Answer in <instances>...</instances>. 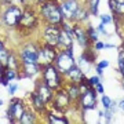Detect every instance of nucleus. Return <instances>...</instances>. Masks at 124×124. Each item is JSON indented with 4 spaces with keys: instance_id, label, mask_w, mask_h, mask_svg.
I'll list each match as a JSON object with an SVG mask.
<instances>
[{
    "instance_id": "nucleus-7",
    "label": "nucleus",
    "mask_w": 124,
    "mask_h": 124,
    "mask_svg": "<svg viewBox=\"0 0 124 124\" xmlns=\"http://www.w3.org/2000/svg\"><path fill=\"white\" fill-rule=\"evenodd\" d=\"M23 105L21 101L18 99H14L11 102V105L8 108V112H7V117H8V121L10 123H14V121H19L21 117L23 115Z\"/></svg>"
},
{
    "instance_id": "nucleus-2",
    "label": "nucleus",
    "mask_w": 124,
    "mask_h": 124,
    "mask_svg": "<svg viewBox=\"0 0 124 124\" xmlns=\"http://www.w3.org/2000/svg\"><path fill=\"white\" fill-rule=\"evenodd\" d=\"M43 77H44V83L48 85L51 90L58 88L59 84H61V79H59V75H58V70L50 63V65H46L44 70H43Z\"/></svg>"
},
{
    "instance_id": "nucleus-4",
    "label": "nucleus",
    "mask_w": 124,
    "mask_h": 124,
    "mask_svg": "<svg viewBox=\"0 0 124 124\" xmlns=\"http://www.w3.org/2000/svg\"><path fill=\"white\" fill-rule=\"evenodd\" d=\"M55 63H57L58 72H61V73H68V72L72 69V66L75 65V59H73V55L68 54L66 51H63V53H61L59 55H57Z\"/></svg>"
},
{
    "instance_id": "nucleus-21",
    "label": "nucleus",
    "mask_w": 124,
    "mask_h": 124,
    "mask_svg": "<svg viewBox=\"0 0 124 124\" xmlns=\"http://www.w3.org/2000/svg\"><path fill=\"white\" fill-rule=\"evenodd\" d=\"M80 94H81V91H80V88L77 87V85H72L70 88H69V98H70V99L79 98Z\"/></svg>"
},
{
    "instance_id": "nucleus-20",
    "label": "nucleus",
    "mask_w": 124,
    "mask_h": 124,
    "mask_svg": "<svg viewBox=\"0 0 124 124\" xmlns=\"http://www.w3.org/2000/svg\"><path fill=\"white\" fill-rule=\"evenodd\" d=\"M33 121H35V116L32 115L31 112H23L22 117L19 120V123L22 124H29V123H33Z\"/></svg>"
},
{
    "instance_id": "nucleus-1",
    "label": "nucleus",
    "mask_w": 124,
    "mask_h": 124,
    "mask_svg": "<svg viewBox=\"0 0 124 124\" xmlns=\"http://www.w3.org/2000/svg\"><path fill=\"white\" fill-rule=\"evenodd\" d=\"M41 14L46 18V21L51 25H57V23H62V13L61 8L57 3L54 1H46L41 6Z\"/></svg>"
},
{
    "instance_id": "nucleus-36",
    "label": "nucleus",
    "mask_w": 124,
    "mask_h": 124,
    "mask_svg": "<svg viewBox=\"0 0 124 124\" xmlns=\"http://www.w3.org/2000/svg\"><path fill=\"white\" fill-rule=\"evenodd\" d=\"M119 69L121 72V75L124 76V62H119Z\"/></svg>"
},
{
    "instance_id": "nucleus-33",
    "label": "nucleus",
    "mask_w": 124,
    "mask_h": 124,
    "mask_svg": "<svg viewBox=\"0 0 124 124\" xmlns=\"http://www.w3.org/2000/svg\"><path fill=\"white\" fill-rule=\"evenodd\" d=\"M98 66H99V68H102V69H103V68L109 66V62H108V61H101V62H99V63H98Z\"/></svg>"
},
{
    "instance_id": "nucleus-38",
    "label": "nucleus",
    "mask_w": 124,
    "mask_h": 124,
    "mask_svg": "<svg viewBox=\"0 0 124 124\" xmlns=\"http://www.w3.org/2000/svg\"><path fill=\"white\" fill-rule=\"evenodd\" d=\"M3 75H4V70H3V68H1V65H0V79H1Z\"/></svg>"
},
{
    "instance_id": "nucleus-12",
    "label": "nucleus",
    "mask_w": 124,
    "mask_h": 124,
    "mask_svg": "<svg viewBox=\"0 0 124 124\" xmlns=\"http://www.w3.org/2000/svg\"><path fill=\"white\" fill-rule=\"evenodd\" d=\"M69 94H66L65 91H58L57 97H55V106L59 108V109H63V108L68 106L69 103Z\"/></svg>"
},
{
    "instance_id": "nucleus-31",
    "label": "nucleus",
    "mask_w": 124,
    "mask_h": 124,
    "mask_svg": "<svg viewBox=\"0 0 124 124\" xmlns=\"http://www.w3.org/2000/svg\"><path fill=\"white\" fill-rule=\"evenodd\" d=\"M95 90H97L98 94H103V87H102L101 83H97V84H95Z\"/></svg>"
},
{
    "instance_id": "nucleus-22",
    "label": "nucleus",
    "mask_w": 124,
    "mask_h": 124,
    "mask_svg": "<svg viewBox=\"0 0 124 124\" xmlns=\"http://www.w3.org/2000/svg\"><path fill=\"white\" fill-rule=\"evenodd\" d=\"M98 3H99V0H88L90 13L93 14V15H97L98 14Z\"/></svg>"
},
{
    "instance_id": "nucleus-16",
    "label": "nucleus",
    "mask_w": 124,
    "mask_h": 124,
    "mask_svg": "<svg viewBox=\"0 0 124 124\" xmlns=\"http://www.w3.org/2000/svg\"><path fill=\"white\" fill-rule=\"evenodd\" d=\"M66 75H69V77H70L73 81H76V83H79L80 80L83 79V70H81L79 66H76V65L72 66V69L68 72Z\"/></svg>"
},
{
    "instance_id": "nucleus-24",
    "label": "nucleus",
    "mask_w": 124,
    "mask_h": 124,
    "mask_svg": "<svg viewBox=\"0 0 124 124\" xmlns=\"http://www.w3.org/2000/svg\"><path fill=\"white\" fill-rule=\"evenodd\" d=\"M87 36H88L91 40H94V41H97L98 40V32L95 31L94 28H91V26H90L88 31H87Z\"/></svg>"
},
{
    "instance_id": "nucleus-39",
    "label": "nucleus",
    "mask_w": 124,
    "mask_h": 124,
    "mask_svg": "<svg viewBox=\"0 0 124 124\" xmlns=\"http://www.w3.org/2000/svg\"><path fill=\"white\" fill-rule=\"evenodd\" d=\"M120 108L124 110V99H123V101H120Z\"/></svg>"
},
{
    "instance_id": "nucleus-8",
    "label": "nucleus",
    "mask_w": 124,
    "mask_h": 124,
    "mask_svg": "<svg viewBox=\"0 0 124 124\" xmlns=\"http://www.w3.org/2000/svg\"><path fill=\"white\" fill-rule=\"evenodd\" d=\"M57 54L54 51L53 46H46L44 48L39 50V58H37V63H40V66H46L50 65L53 61H55Z\"/></svg>"
},
{
    "instance_id": "nucleus-35",
    "label": "nucleus",
    "mask_w": 124,
    "mask_h": 124,
    "mask_svg": "<svg viewBox=\"0 0 124 124\" xmlns=\"http://www.w3.org/2000/svg\"><path fill=\"white\" fill-rule=\"evenodd\" d=\"M17 88H18V84H11L10 85V94H14Z\"/></svg>"
},
{
    "instance_id": "nucleus-25",
    "label": "nucleus",
    "mask_w": 124,
    "mask_h": 124,
    "mask_svg": "<svg viewBox=\"0 0 124 124\" xmlns=\"http://www.w3.org/2000/svg\"><path fill=\"white\" fill-rule=\"evenodd\" d=\"M87 11L85 10H77V14H76V18L75 19H79V21H83V19H87Z\"/></svg>"
},
{
    "instance_id": "nucleus-23",
    "label": "nucleus",
    "mask_w": 124,
    "mask_h": 124,
    "mask_svg": "<svg viewBox=\"0 0 124 124\" xmlns=\"http://www.w3.org/2000/svg\"><path fill=\"white\" fill-rule=\"evenodd\" d=\"M48 121L50 123H69L68 119H65V117H55L54 115L48 116Z\"/></svg>"
},
{
    "instance_id": "nucleus-40",
    "label": "nucleus",
    "mask_w": 124,
    "mask_h": 124,
    "mask_svg": "<svg viewBox=\"0 0 124 124\" xmlns=\"http://www.w3.org/2000/svg\"><path fill=\"white\" fill-rule=\"evenodd\" d=\"M105 47H106V48H113L115 46H113V44H105Z\"/></svg>"
},
{
    "instance_id": "nucleus-18",
    "label": "nucleus",
    "mask_w": 124,
    "mask_h": 124,
    "mask_svg": "<svg viewBox=\"0 0 124 124\" xmlns=\"http://www.w3.org/2000/svg\"><path fill=\"white\" fill-rule=\"evenodd\" d=\"M23 68H25V75L33 76L39 70V63H23Z\"/></svg>"
},
{
    "instance_id": "nucleus-37",
    "label": "nucleus",
    "mask_w": 124,
    "mask_h": 124,
    "mask_svg": "<svg viewBox=\"0 0 124 124\" xmlns=\"http://www.w3.org/2000/svg\"><path fill=\"white\" fill-rule=\"evenodd\" d=\"M97 72H98V75H99V76H102V68L97 66Z\"/></svg>"
},
{
    "instance_id": "nucleus-27",
    "label": "nucleus",
    "mask_w": 124,
    "mask_h": 124,
    "mask_svg": "<svg viewBox=\"0 0 124 124\" xmlns=\"http://www.w3.org/2000/svg\"><path fill=\"white\" fill-rule=\"evenodd\" d=\"M102 105H103V108H105V109H110V106H112L110 98L106 97V95H102Z\"/></svg>"
},
{
    "instance_id": "nucleus-28",
    "label": "nucleus",
    "mask_w": 124,
    "mask_h": 124,
    "mask_svg": "<svg viewBox=\"0 0 124 124\" xmlns=\"http://www.w3.org/2000/svg\"><path fill=\"white\" fill-rule=\"evenodd\" d=\"M81 58H83L84 61H87V62H94V59H95V57H94L91 53H88V51L83 54V55H81Z\"/></svg>"
},
{
    "instance_id": "nucleus-30",
    "label": "nucleus",
    "mask_w": 124,
    "mask_h": 124,
    "mask_svg": "<svg viewBox=\"0 0 124 124\" xmlns=\"http://www.w3.org/2000/svg\"><path fill=\"white\" fill-rule=\"evenodd\" d=\"M101 19H102V23L112 22V17H110V15H101Z\"/></svg>"
},
{
    "instance_id": "nucleus-44",
    "label": "nucleus",
    "mask_w": 124,
    "mask_h": 124,
    "mask_svg": "<svg viewBox=\"0 0 124 124\" xmlns=\"http://www.w3.org/2000/svg\"><path fill=\"white\" fill-rule=\"evenodd\" d=\"M123 88H124V83H123Z\"/></svg>"
},
{
    "instance_id": "nucleus-11",
    "label": "nucleus",
    "mask_w": 124,
    "mask_h": 124,
    "mask_svg": "<svg viewBox=\"0 0 124 124\" xmlns=\"http://www.w3.org/2000/svg\"><path fill=\"white\" fill-rule=\"evenodd\" d=\"M72 43H73V36H72L68 31H65V29L59 31V35H58V44H61L62 47L68 48V47L72 46Z\"/></svg>"
},
{
    "instance_id": "nucleus-43",
    "label": "nucleus",
    "mask_w": 124,
    "mask_h": 124,
    "mask_svg": "<svg viewBox=\"0 0 124 124\" xmlns=\"http://www.w3.org/2000/svg\"><path fill=\"white\" fill-rule=\"evenodd\" d=\"M36 1H41V0H36Z\"/></svg>"
},
{
    "instance_id": "nucleus-5",
    "label": "nucleus",
    "mask_w": 124,
    "mask_h": 124,
    "mask_svg": "<svg viewBox=\"0 0 124 124\" xmlns=\"http://www.w3.org/2000/svg\"><path fill=\"white\" fill-rule=\"evenodd\" d=\"M80 105L85 110L87 109H94L97 106V95H95V91L91 87L81 91V94H80Z\"/></svg>"
},
{
    "instance_id": "nucleus-3",
    "label": "nucleus",
    "mask_w": 124,
    "mask_h": 124,
    "mask_svg": "<svg viewBox=\"0 0 124 124\" xmlns=\"http://www.w3.org/2000/svg\"><path fill=\"white\" fill-rule=\"evenodd\" d=\"M21 17H22L21 8L15 7V6H11L3 14V21H4V23L7 26H15V25H19Z\"/></svg>"
},
{
    "instance_id": "nucleus-32",
    "label": "nucleus",
    "mask_w": 124,
    "mask_h": 124,
    "mask_svg": "<svg viewBox=\"0 0 124 124\" xmlns=\"http://www.w3.org/2000/svg\"><path fill=\"white\" fill-rule=\"evenodd\" d=\"M105 23H99V25H98V32H101V33H106V31H105Z\"/></svg>"
},
{
    "instance_id": "nucleus-34",
    "label": "nucleus",
    "mask_w": 124,
    "mask_h": 124,
    "mask_svg": "<svg viewBox=\"0 0 124 124\" xmlns=\"http://www.w3.org/2000/svg\"><path fill=\"white\" fill-rule=\"evenodd\" d=\"M103 47H105V44L101 43V41H97V43H95V48H97V50H102Z\"/></svg>"
},
{
    "instance_id": "nucleus-15",
    "label": "nucleus",
    "mask_w": 124,
    "mask_h": 124,
    "mask_svg": "<svg viewBox=\"0 0 124 124\" xmlns=\"http://www.w3.org/2000/svg\"><path fill=\"white\" fill-rule=\"evenodd\" d=\"M36 23V18L35 15L29 11L26 13H22V17H21V21H19V25L21 26H26V28H31Z\"/></svg>"
},
{
    "instance_id": "nucleus-41",
    "label": "nucleus",
    "mask_w": 124,
    "mask_h": 124,
    "mask_svg": "<svg viewBox=\"0 0 124 124\" xmlns=\"http://www.w3.org/2000/svg\"><path fill=\"white\" fill-rule=\"evenodd\" d=\"M21 1H22V3H25V1H26V0H21Z\"/></svg>"
},
{
    "instance_id": "nucleus-19",
    "label": "nucleus",
    "mask_w": 124,
    "mask_h": 124,
    "mask_svg": "<svg viewBox=\"0 0 124 124\" xmlns=\"http://www.w3.org/2000/svg\"><path fill=\"white\" fill-rule=\"evenodd\" d=\"M32 99H33V105H35L37 109H40V110H41V109L44 108V103H46V102L39 97V94H37V93H33V94H32Z\"/></svg>"
},
{
    "instance_id": "nucleus-6",
    "label": "nucleus",
    "mask_w": 124,
    "mask_h": 124,
    "mask_svg": "<svg viewBox=\"0 0 124 124\" xmlns=\"http://www.w3.org/2000/svg\"><path fill=\"white\" fill-rule=\"evenodd\" d=\"M62 13V17L66 18V19H75L77 10H79V4L76 0H63L59 6Z\"/></svg>"
},
{
    "instance_id": "nucleus-10",
    "label": "nucleus",
    "mask_w": 124,
    "mask_h": 124,
    "mask_svg": "<svg viewBox=\"0 0 124 124\" xmlns=\"http://www.w3.org/2000/svg\"><path fill=\"white\" fill-rule=\"evenodd\" d=\"M58 35H59V31H58L55 26H47L44 31V37L46 41L48 46H57L58 44Z\"/></svg>"
},
{
    "instance_id": "nucleus-29",
    "label": "nucleus",
    "mask_w": 124,
    "mask_h": 124,
    "mask_svg": "<svg viewBox=\"0 0 124 124\" xmlns=\"http://www.w3.org/2000/svg\"><path fill=\"white\" fill-rule=\"evenodd\" d=\"M88 83H90V85H95L97 83H99V77H98V76H93V77L88 80Z\"/></svg>"
},
{
    "instance_id": "nucleus-9",
    "label": "nucleus",
    "mask_w": 124,
    "mask_h": 124,
    "mask_svg": "<svg viewBox=\"0 0 124 124\" xmlns=\"http://www.w3.org/2000/svg\"><path fill=\"white\" fill-rule=\"evenodd\" d=\"M22 61L23 63H37V58H39V50H36L33 46H26L22 50Z\"/></svg>"
},
{
    "instance_id": "nucleus-17",
    "label": "nucleus",
    "mask_w": 124,
    "mask_h": 124,
    "mask_svg": "<svg viewBox=\"0 0 124 124\" xmlns=\"http://www.w3.org/2000/svg\"><path fill=\"white\" fill-rule=\"evenodd\" d=\"M8 51L4 48V46L3 43L0 41V65L1 66H7V63H8Z\"/></svg>"
},
{
    "instance_id": "nucleus-14",
    "label": "nucleus",
    "mask_w": 124,
    "mask_h": 124,
    "mask_svg": "<svg viewBox=\"0 0 124 124\" xmlns=\"http://www.w3.org/2000/svg\"><path fill=\"white\" fill-rule=\"evenodd\" d=\"M73 33H75V37L77 39L80 46H83V47H87L88 46V36H87V33L81 28H79V26L73 28Z\"/></svg>"
},
{
    "instance_id": "nucleus-13",
    "label": "nucleus",
    "mask_w": 124,
    "mask_h": 124,
    "mask_svg": "<svg viewBox=\"0 0 124 124\" xmlns=\"http://www.w3.org/2000/svg\"><path fill=\"white\" fill-rule=\"evenodd\" d=\"M36 93L39 94V97L43 99V101L47 103V102L51 99V97H53V93H51V88H50L48 85L46 84V83H43V84H40L39 87H37V91Z\"/></svg>"
},
{
    "instance_id": "nucleus-26",
    "label": "nucleus",
    "mask_w": 124,
    "mask_h": 124,
    "mask_svg": "<svg viewBox=\"0 0 124 124\" xmlns=\"http://www.w3.org/2000/svg\"><path fill=\"white\" fill-rule=\"evenodd\" d=\"M4 76L8 80H13V79H15V76L17 75H15V70H14V69H11V68L7 66V69L4 70Z\"/></svg>"
},
{
    "instance_id": "nucleus-42",
    "label": "nucleus",
    "mask_w": 124,
    "mask_h": 124,
    "mask_svg": "<svg viewBox=\"0 0 124 124\" xmlns=\"http://www.w3.org/2000/svg\"><path fill=\"white\" fill-rule=\"evenodd\" d=\"M1 103H3V102H1V101H0V105H1Z\"/></svg>"
}]
</instances>
